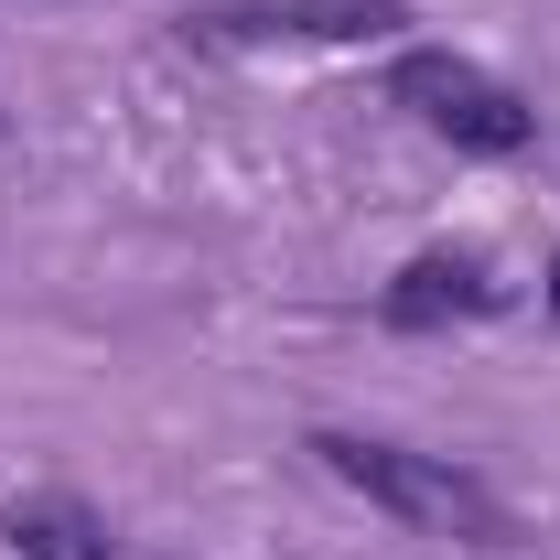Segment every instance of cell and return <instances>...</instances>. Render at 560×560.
<instances>
[{"label":"cell","mask_w":560,"mask_h":560,"mask_svg":"<svg viewBox=\"0 0 560 560\" xmlns=\"http://www.w3.org/2000/svg\"><path fill=\"white\" fill-rule=\"evenodd\" d=\"M410 0H206L184 11L195 55H291V44H388Z\"/></svg>","instance_id":"cell-3"},{"label":"cell","mask_w":560,"mask_h":560,"mask_svg":"<svg viewBox=\"0 0 560 560\" xmlns=\"http://www.w3.org/2000/svg\"><path fill=\"white\" fill-rule=\"evenodd\" d=\"M313 453H324V475L355 486L366 506H388L399 528H442V539H517V517H506V495L475 475V464H453V453H410V442H377V431H313Z\"/></svg>","instance_id":"cell-1"},{"label":"cell","mask_w":560,"mask_h":560,"mask_svg":"<svg viewBox=\"0 0 560 560\" xmlns=\"http://www.w3.org/2000/svg\"><path fill=\"white\" fill-rule=\"evenodd\" d=\"M539 302H550V313H560V259H550V291H539Z\"/></svg>","instance_id":"cell-6"},{"label":"cell","mask_w":560,"mask_h":560,"mask_svg":"<svg viewBox=\"0 0 560 560\" xmlns=\"http://www.w3.org/2000/svg\"><path fill=\"white\" fill-rule=\"evenodd\" d=\"M0 539L22 560H130L86 495H11V506H0Z\"/></svg>","instance_id":"cell-5"},{"label":"cell","mask_w":560,"mask_h":560,"mask_svg":"<svg viewBox=\"0 0 560 560\" xmlns=\"http://www.w3.org/2000/svg\"><path fill=\"white\" fill-rule=\"evenodd\" d=\"M388 108H410L431 140H453L475 162H517L539 140V108L506 75H486L475 55H453V44H399L388 55Z\"/></svg>","instance_id":"cell-2"},{"label":"cell","mask_w":560,"mask_h":560,"mask_svg":"<svg viewBox=\"0 0 560 560\" xmlns=\"http://www.w3.org/2000/svg\"><path fill=\"white\" fill-rule=\"evenodd\" d=\"M486 313H506V280H495L486 248H410L377 291L388 335H453V324H486Z\"/></svg>","instance_id":"cell-4"}]
</instances>
